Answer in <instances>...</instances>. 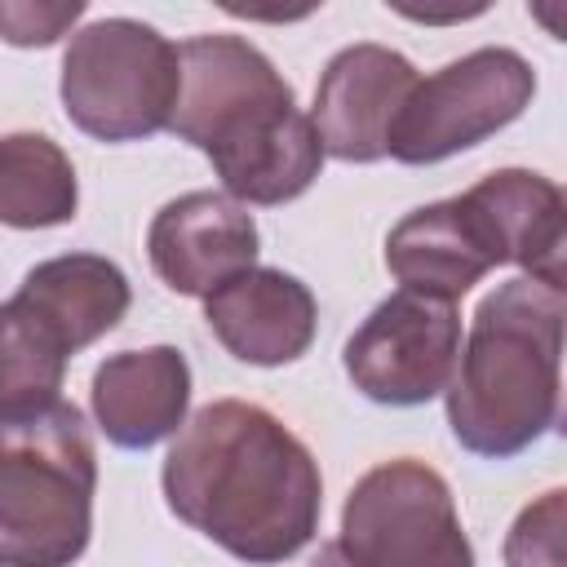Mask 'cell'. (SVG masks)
I'll return each instance as SVG.
<instances>
[{
  "label": "cell",
  "instance_id": "6da1fadb",
  "mask_svg": "<svg viewBox=\"0 0 567 567\" xmlns=\"http://www.w3.org/2000/svg\"><path fill=\"white\" fill-rule=\"evenodd\" d=\"M159 478L168 509L239 563H284L319 532V465L310 447L257 403H204L177 430Z\"/></svg>",
  "mask_w": 567,
  "mask_h": 567
},
{
  "label": "cell",
  "instance_id": "7a4b0ae2",
  "mask_svg": "<svg viewBox=\"0 0 567 567\" xmlns=\"http://www.w3.org/2000/svg\"><path fill=\"white\" fill-rule=\"evenodd\" d=\"M182 89L168 128L213 159L235 204H288L323 168V142L292 84L244 35H190L177 44Z\"/></svg>",
  "mask_w": 567,
  "mask_h": 567
},
{
  "label": "cell",
  "instance_id": "3957f363",
  "mask_svg": "<svg viewBox=\"0 0 567 567\" xmlns=\"http://www.w3.org/2000/svg\"><path fill=\"white\" fill-rule=\"evenodd\" d=\"M563 288L496 284L465 332L447 381V425L474 456H518L558 425L563 408Z\"/></svg>",
  "mask_w": 567,
  "mask_h": 567
},
{
  "label": "cell",
  "instance_id": "277c9868",
  "mask_svg": "<svg viewBox=\"0 0 567 567\" xmlns=\"http://www.w3.org/2000/svg\"><path fill=\"white\" fill-rule=\"evenodd\" d=\"M97 452L75 403L0 421V567H71L93 536Z\"/></svg>",
  "mask_w": 567,
  "mask_h": 567
},
{
  "label": "cell",
  "instance_id": "5b68a950",
  "mask_svg": "<svg viewBox=\"0 0 567 567\" xmlns=\"http://www.w3.org/2000/svg\"><path fill=\"white\" fill-rule=\"evenodd\" d=\"M182 89L177 44L137 18H102L62 53L66 120L97 142H142L168 128Z\"/></svg>",
  "mask_w": 567,
  "mask_h": 567
},
{
  "label": "cell",
  "instance_id": "8992f818",
  "mask_svg": "<svg viewBox=\"0 0 567 567\" xmlns=\"http://www.w3.org/2000/svg\"><path fill=\"white\" fill-rule=\"evenodd\" d=\"M337 545L354 567H474L447 478L416 456L381 461L350 487Z\"/></svg>",
  "mask_w": 567,
  "mask_h": 567
},
{
  "label": "cell",
  "instance_id": "52a82bcc",
  "mask_svg": "<svg viewBox=\"0 0 567 567\" xmlns=\"http://www.w3.org/2000/svg\"><path fill=\"white\" fill-rule=\"evenodd\" d=\"M532 93L536 71L523 53L501 44L474 49L412 84L390 124L385 155L399 164H439L514 124L532 106Z\"/></svg>",
  "mask_w": 567,
  "mask_h": 567
},
{
  "label": "cell",
  "instance_id": "ba28073f",
  "mask_svg": "<svg viewBox=\"0 0 567 567\" xmlns=\"http://www.w3.org/2000/svg\"><path fill=\"white\" fill-rule=\"evenodd\" d=\"M461 354V315L425 292H390L346 341L341 363L354 390L385 408H421L447 390Z\"/></svg>",
  "mask_w": 567,
  "mask_h": 567
},
{
  "label": "cell",
  "instance_id": "9c48e42d",
  "mask_svg": "<svg viewBox=\"0 0 567 567\" xmlns=\"http://www.w3.org/2000/svg\"><path fill=\"white\" fill-rule=\"evenodd\" d=\"M385 266L408 292L456 301L487 270L505 266V248L483 204L461 190L399 217L385 235Z\"/></svg>",
  "mask_w": 567,
  "mask_h": 567
},
{
  "label": "cell",
  "instance_id": "30bf717a",
  "mask_svg": "<svg viewBox=\"0 0 567 567\" xmlns=\"http://www.w3.org/2000/svg\"><path fill=\"white\" fill-rule=\"evenodd\" d=\"M416 84V71L403 53L385 44H350L341 49L315 89V133L323 142V155L346 164H377L385 159L390 124L399 106L408 102Z\"/></svg>",
  "mask_w": 567,
  "mask_h": 567
},
{
  "label": "cell",
  "instance_id": "8fae6325",
  "mask_svg": "<svg viewBox=\"0 0 567 567\" xmlns=\"http://www.w3.org/2000/svg\"><path fill=\"white\" fill-rule=\"evenodd\" d=\"M257 221L221 190H186L168 199L146 230L155 275L182 297H208L257 261Z\"/></svg>",
  "mask_w": 567,
  "mask_h": 567
},
{
  "label": "cell",
  "instance_id": "7c38bea8",
  "mask_svg": "<svg viewBox=\"0 0 567 567\" xmlns=\"http://www.w3.org/2000/svg\"><path fill=\"white\" fill-rule=\"evenodd\" d=\"M204 319L213 337L239 363L279 368L310 350L319 306L315 292L275 266H248L204 297Z\"/></svg>",
  "mask_w": 567,
  "mask_h": 567
},
{
  "label": "cell",
  "instance_id": "4fadbf2b",
  "mask_svg": "<svg viewBox=\"0 0 567 567\" xmlns=\"http://www.w3.org/2000/svg\"><path fill=\"white\" fill-rule=\"evenodd\" d=\"M89 399H93L97 430L115 447L146 452L186 425L190 363L177 346L120 350L97 363Z\"/></svg>",
  "mask_w": 567,
  "mask_h": 567
},
{
  "label": "cell",
  "instance_id": "5bb4252c",
  "mask_svg": "<svg viewBox=\"0 0 567 567\" xmlns=\"http://www.w3.org/2000/svg\"><path fill=\"white\" fill-rule=\"evenodd\" d=\"M483 213L496 226L505 266H523L527 279L563 288V248H567V204L558 182L532 168H496L470 186Z\"/></svg>",
  "mask_w": 567,
  "mask_h": 567
},
{
  "label": "cell",
  "instance_id": "9a60e30c",
  "mask_svg": "<svg viewBox=\"0 0 567 567\" xmlns=\"http://www.w3.org/2000/svg\"><path fill=\"white\" fill-rule=\"evenodd\" d=\"M18 297L62 332L71 354L106 337L133 301L124 270L97 252H62L31 266L22 275Z\"/></svg>",
  "mask_w": 567,
  "mask_h": 567
},
{
  "label": "cell",
  "instance_id": "2e32d148",
  "mask_svg": "<svg viewBox=\"0 0 567 567\" xmlns=\"http://www.w3.org/2000/svg\"><path fill=\"white\" fill-rule=\"evenodd\" d=\"M71 346L18 292L0 301V421L35 416L58 403Z\"/></svg>",
  "mask_w": 567,
  "mask_h": 567
},
{
  "label": "cell",
  "instance_id": "e0dca14e",
  "mask_svg": "<svg viewBox=\"0 0 567 567\" xmlns=\"http://www.w3.org/2000/svg\"><path fill=\"white\" fill-rule=\"evenodd\" d=\"M80 186L66 151L44 133L0 137V221L13 230H44L75 217Z\"/></svg>",
  "mask_w": 567,
  "mask_h": 567
},
{
  "label": "cell",
  "instance_id": "ac0fdd59",
  "mask_svg": "<svg viewBox=\"0 0 567 567\" xmlns=\"http://www.w3.org/2000/svg\"><path fill=\"white\" fill-rule=\"evenodd\" d=\"M563 523H567L563 487H549L545 496L523 505L505 536V567H563Z\"/></svg>",
  "mask_w": 567,
  "mask_h": 567
},
{
  "label": "cell",
  "instance_id": "d6986e66",
  "mask_svg": "<svg viewBox=\"0 0 567 567\" xmlns=\"http://www.w3.org/2000/svg\"><path fill=\"white\" fill-rule=\"evenodd\" d=\"M84 18V0H66V4H22V0H0V40L18 44V49H44L53 40H62L75 22Z\"/></svg>",
  "mask_w": 567,
  "mask_h": 567
},
{
  "label": "cell",
  "instance_id": "ffe728a7",
  "mask_svg": "<svg viewBox=\"0 0 567 567\" xmlns=\"http://www.w3.org/2000/svg\"><path fill=\"white\" fill-rule=\"evenodd\" d=\"M310 567H354V563L346 558V549H341L337 540H328V545H319V554H315Z\"/></svg>",
  "mask_w": 567,
  "mask_h": 567
}]
</instances>
